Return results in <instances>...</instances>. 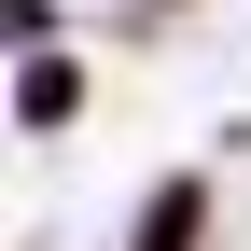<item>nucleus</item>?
<instances>
[{
    "mask_svg": "<svg viewBox=\"0 0 251 251\" xmlns=\"http://www.w3.org/2000/svg\"><path fill=\"white\" fill-rule=\"evenodd\" d=\"M70 98H84V70H70V56H28V84H14V112H28V126H70Z\"/></svg>",
    "mask_w": 251,
    "mask_h": 251,
    "instance_id": "2",
    "label": "nucleus"
},
{
    "mask_svg": "<svg viewBox=\"0 0 251 251\" xmlns=\"http://www.w3.org/2000/svg\"><path fill=\"white\" fill-rule=\"evenodd\" d=\"M196 224H209V181H168L140 209V251H196Z\"/></svg>",
    "mask_w": 251,
    "mask_h": 251,
    "instance_id": "1",
    "label": "nucleus"
}]
</instances>
